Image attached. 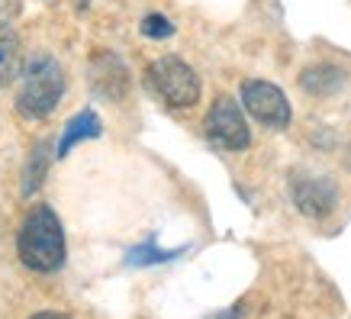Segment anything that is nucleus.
Listing matches in <instances>:
<instances>
[{
    "label": "nucleus",
    "instance_id": "1",
    "mask_svg": "<svg viewBox=\"0 0 351 319\" xmlns=\"http://www.w3.org/2000/svg\"><path fill=\"white\" fill-rule=\"evenodd\" d=\"M16 252H20L23 265L39 274L58 271L64 265V229L52 206L39 203L26 213L20 235H16Z\"/></svg>",
    "mask_w": 351,
    "mask_h": 319
},
{
    "label": "nucleus",
    "instance_id": "12",
    "mask_svg": "<svg viewBox=\"0 0 351 319\" xmlns=\"http://www.w3.org/2000/svg\"><path fill=\"white\" fill-rule=\"evenodd\" d=\"M181 252H184V248H158L155 242H145V245H136V248H129L126 265H132V268L161 265V261H171V258H178Z\"/></svg>",
    "mask_w": 351,
    "mask_h": 319
},
{
    "label": "nucleus",
    "instance_id": "10",
    "mask_svg": "<svg viewBox=\"0 0 351 319\" xmlns=\"http://www.w3.org/2000/svg\"><path fill=\"white\" fill-rule=\"evenodd\" d=\"M341 81H345V71L335 68V64H313V68H306V71L300 75L303 91H309V94H316V97L335 94L341 87Z\"/></svg>",
    "mask_w": 351,
    "mask_h": 319
},
{
    "label": "nucleus",
    "instance_id": "8",
    "mask_svg": "<svg viewBox=\"0 0 351 319\" xmlns=\"http://www.w3.org/2000/svg\"><path fill=\"white\" fill-rule=\"evenodd\" d=\"M100 132H104V126H100V117H97L94 110H81V113H75V117L64 123V132H62V139H58V145H55V158H64L77 142L100 139Z\"/></svg>",
    "mask_w": 351,
    "mask_h": 319
},
{
    "label": "nucleus",
    "instance_id": "14",
    "mask_svg": "<svg viewBox=\"0 0 351 319\" xmlns=\"http://www.w3.org/2000/svg\"><path fill=\"white\" fill-rule=\"evenodd\" d=\"M29 319H71V316H64V313H49V309H45V313H36V316H29Z\"/></svg>",
    "mask_w": 351,
    "mask_h": 319
},
{
    "label": "nucleus",
    "instance_id": "3",
    "mask_svg": "<svg viewBox=\"0 0 351 319\" xmlns=\"http://www.w3.org/2000/svg\"><path fill=\"white\" fill-rule=\"evenodd\" d=\"M149 81L155 87V94L174 110H187L200 100V78L178 55H165L158 62H152Z\"/></svg>",
    "mask_w": 351,
    "mask_h": 319
},
{
    "label": "nucleus",
    "instance_id": "13",
    "mask_svg": "<svg viewBox=\"0 0 351 319\" xmlns=\"http://www.w3.org/2000/svg\"><path fill=\"white\" fill-rule=\"evenodd\" d=\"M142 36H149V39H168V36H174V26H171L168 16L149 13V16L142 20Z\"/></svg>",
    "mask_w": 351,
    "mask_h": 319
},
{
    "label": "nucleus",
    "instance_id": "9",
    "mask_svg": "<svg viewBox=\"0 0 351 319\" xmlns=\"http://www.w3.org/2000/svg\"><path fill=\"white\" fill-rule=\"evenodd\" d=\"M52 145L49 142H36L29 152V158H26V168H23V197H32V193L43 187L45 181V171H49V161H52Z\"/></svg>",
    "mask_w": 351,
    "mask_h": 319
},
{
    "label": "nucleus",
    "instance_id": "5",
    "mask_svg": "<svg viewBox=\"0 0 351 319\" xmlns=\"http://www.w3.org/2000/svg\"><path fill=\"white\" fill-rule=\"evenodd\" d=\"M242 106L252 113V117L267 129H287L290 119H293V110H290V100L284 97V91L271 81H258V78H248L242 81Z\"/></svg>",
    "mask_w": 351,
    "mask_h": 319
},
{
    "label": "nucleus",
    "instance_id": "11",
    "mask_svg": "<svg viewBox=\"0 0 351 319\" xmlns=\"http://www.w3.org/2000/svg\"><path fill=\"white\" fill-rule=\"evenodd\" d=\"M20 75V39L10 26H0V87Z\"/></svg>",
    "mask_w": 351,
    "mask_h": 319
},
{
    "label": "nucleus",
    "instance_id": "7",
    "mask_svg": "<svg viewBox=\"0 0 351 319\" xmlns=\"http://www.w3.org/2000/svg\"><path fill=\"white\" fill-rule=\"evenodd\" d=\"M90 87L104 100H123L129 94V71L113 52H97L90 58Z\"/></svg>",
    "mask_w": 351,
    "mask_h": 319
},
{
    "label": "nucleus",
    "instance_id": "6",
    "mask_svg": "<svg viewBox=\"0 0 351 319\" xmlns=\"http://www.w3.org/2000/svg\"><path fill=\"white\" fill-rule=\"evenodd\" d=\"M290 197L297 203V210L309 220H326L335 203H339V191L329 178L322 174H297L290 178Z\"/></svg>",
    "mask_w": 351,
    "mask_h": 319
},
{
    "label": "nucleus",
    "instance_id": "4",
    "mask_svg": "<svg viewBox=\"0 0 351 319\" xmlns=\"http://www.w3.org/2000/svg\"><path fill=\"white\" fill-rule=\"evenodd\" d=\"M203 129H206L210 145L223 152H245L252 145V129H248V123L242 117V106L226 94L213 100L210 113L203 119Z\"/></svg>",
    "mask_w": 351,
    "mask_h": 319
},
{
    "label": "nucleus",
    "instance_id": "2",
    "mask_svg": "<svg viewBox=\"0 0 351 319\" xmlns=\"http://www.w3.org/2000/svg\"><path fill=\"white\" fill-rule=\"evenodd\" d=\"M64 97V71L52 55H32L20 71L16 113L23 119H45Z\"/></svg>",
    "mask_w": 351,
    "mask_h": 319
}]
</instances>
